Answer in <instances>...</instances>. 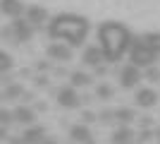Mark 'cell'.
Returning <instances> with one entry per match:
<instances>
[{
	"mask_svg": "<svg viewBox=\"0 0 160 144\" xmlns=\"http://www.w3.org/2000/svg\"><path fill=\"white\" fill-rule=\"evenodd\" d=\"M69 139H74L77 144H88L93 137H91V130L81 123V125H72V130H69Z\"/></svg>",
	"mask_w": 160,
	"mask_h": 144,
	"instance_id": "5bb4252c",
	"label": "cell"
},
{
	"mask_svg": "<svg viewBox=\"0 0 160 144\" xmlns=\"http://www.w3.org/2000/svg\"><path fill=\"white\" fill-rule=\"evenodd\" d=\"M5 137H7V127L0 125V142H5Z\"/></svg>",
	"mask_w": 160,
	"mask_h": 144,
	"instance_id": "484cf974",
	"label": "cell"
},
{
	"mask_svg": "<svg viewBox=\"0 0 160 144\" xmlns=\"http://www.w3.org/2000/svg\"><path fill=\"white\" fill-rule=\"evenodd\" d=\"M88 144H93V139H91V142H88Z\"/></svg>",
	"mask_w": 160,
	"mask_h": 144,
	"instance_id": "f1b7e54d",
	"label": "cell"
},
{
	"mask_svg": "<svg viewBox=\"0 0 160 144\" xmlns=\"http://www.w3.org/2000/svg\"><path fill=\"white\" fill-rule=\"evenodd\" d=\"M81 120H84V125H88V123H93V120H96V115L91 113V110H84V115H81Z\"/></svg>",
	"mask_w": 160,
	"mask_h": 144,
	"instance_id": "cb8c5ba5",
	"label": "cell"
},
{
	"mask_svg": "<svg viewBox=\"0 0 160 144\" xmlns=\"http://www.w3.org/2000/svg\"><path fill=\"white\" fill-rule=\"evenodd\" d=\"M24 17H27V22L31 27H41V24L48 22V10L41 7V5H29L27 10H24Z\"/></svg>",
	"mask_w": 160,
	"mask_h": 144,
	"instance_id": "ba28073f",
	"label": "cell"
},
{
	"mask_svg": "<svg viewBox=\"0 0 160 144\" xmlns=\"http://www.w3.org/2000/svg\"><path fill=\"white\" fill-rule=\"evenodd\" d=\"M46 55L48 58H53V60H60V62H69L72 60V48L67 46V43H60L55 41L46 48Z\"/></svg>",
	"mask_w": 160,
	"mask_h": 144,
	"instance_id": "5b68a950",
	"label": "cell"
},
{
	"mask_svg": "<svg viewBox=\"0 0 160 144\" xmlns=\"http://www.w3.org/2000/svg\"><path fill=\"white\" fill-rule=\"evenodd\" d=\"M96 94H98V99H112V87H110V84H100L98 89H96Z\"/></svg>",
	"mask_w": 160,
	"mask_h": 144,
	"instance_id": "7402d4cb",
	"label": "cell"
},
{
	"mask_svg": "<svg viewBox=\"0 0 160 144\" xmlns=\"http://www.w3.org/2000/svg\"><path fill=\"white\" fill-rule=\"evenodd\" d=\"M14 113V123H19V125H33V120H36V113H33L29 106H17V108L12 110Z\"/></svg>",
	"mask_w": 160,
	"mask_h": 144,
	"instance_id": "4fadbf2b",
	"label": "cell"
},
{
	"mask_svg": "<svg viewBox=\"0 0 160 144\" xmlns=\"http://www.w3.org/2000/svg\"><path fill=\"white\" fill-rule=\"evenodd\" d=\"M0 101H2V94H0Z\"/></svg>",
	"mask_w": 160,
	"mask_h": 144,
	"instance_id": "83f0119b",
	"label": "cell"
},
{
	"mask_svg": "<svg viewBox=\"0 0 160 144\" xmlns=\"http://www.w3.org/2000/svg\"><path fill=\"white\" fill-rule=\"evenodd\" d=\"M98 118L103 120V123H112V120H115V110H103Z\"/></svg>",
	"mask_w": 160,
	"mask_h": 144,
	"instance_id": "603a6c76",
	"label": "cell"
},
{
	"mask_svg": "<svg viewBox=\"0 0 160 144\" xmlns=\"http://www.w3.org/2000/svg\"><path fill=\"white\" fill-rule=\"evenodd\" d=\"M134 43V36L120 22H103L98 27V46L108 62H117Z\"/></svg>",
	"mask_w": 160,
	"mask_h": 144,
	"instance_id": "7a4b0ae2",
	"label": "cell"
},
{
	"mask_svg": "<svg viewBox=\"0 0 160 144\" xmlns=\"http://www.w3.org/2000/svg\"><path fill=\"white\" fill-rule=\"evenodd\" d=\"M141 82V70L139 67H134L132 62L129 65H124L120 72V84H122V89H132V87H136V84Z\"/></svg>",
	"mask_w": 160,
	"mask_h": 144,
	"instance_id": "277c9868",
	"label": "cell"
},
{
	"mask_svg": "<svg viewBox=\"0 0 160 144\" xmlns=\"http://www.w3.org/2000/svg\"><path fill=\"white\" fill-rule=\"evenodd\" d=\"M10 123H14V113H12V110H7V108H0V125L7 127Z\"/></svg>",
	"mask_w": 160,
	"mask_h": 144,
	"instance_id": "44dd1931",
	"label": "cell"
},
{
	"mask_svg": "<svg viewBox=\"0 0 160 144\" xmlns=\"http://www.w3.org/2000/svg\"><path fill=\"white\" fill-rule=\"evenodd\" d=\"M81 60L86 62V65H91V67H100V65L105 62V55H103L100 46H88L86 51H84V55H81Z\"/></svg>",
	"mask_w": 160,
	"mask_h": 144,
	"instance_id": "8fae6325",
	"label": "cell"
},
{
	"mask_svg": "<svg viewBox=\"0 0 160 144\" xmlns=\"http://www.w3.org/2000/svg\"><path fill=\"white\" fill-rule=\"evenodd\" d=\"M155 101H158V94H155L153 89L143 87V89L136 91V106H141V108H153Z\"/></svg>",
	"mask_w": 160,
	"mask_h": 144,
	"instance_id": "7c38bea8",
	"label": "cell"
},
{
	"mask_svg": "<svg viewBox=\"0 0 160 144\" xmlns=\"http://www.w3.org/2000/svg\"><path fill=\"white\" fill-rule=\"evenodd\" d=\"M79 94L74 91V87H62L60 91H58V103H60L62 108H77L79 106Z\"/></svg>",
	"mask_w": 160,
	"mask_h": 144,
	"instance_id": "9c48e42d",
	"label": "cell"
},
{
	"mask_svg": "<svg viewBox=\"0 0 160 144\" xmlns=\"http://www.w3.org/2000/svg\"><path fill=\"white\" fill-rule=\"evenodd\" d=\"M155 58H158V53H155L143 39H134L132 48H129V60H132L134 67H139V70L141 67H153Z\"/></svg>",
	"mask_w": 160,
	"mask_h": 144,
	"instance_id": "3957f363",
	"label": "cell"
},
{
	"mask_svg": "<svg viewBox=\"0 0 160 144\" xmlns=\"http://www.w3.org/2000/svg\"><path fill=\"white\" fill-rule=\"evenodd\" d=\"M88 24L86 17L81 14H74V12H62V14H55L50 24H48V36L53 41H60V43H67L69 48H77L86 41L88 36Z\"/></svg>",
	"mask_w": 160,
	"mask_h": 144,
	"instance_id": "6da1fadb",
	"label": "cell"
},
{
	"mask_svg": "<svg viewBox=\"0 0 160 144\" xmlns=\"http://www.w3.org/2000/svg\"><path fill=\"white\" fill-rule=\"evenodd\" d=\"M141 39H143V41H146L148 46H151L155 53L160 55V31H148V34H143Z\"/></svg>",
	"mask_w": 160,
	"mask_h": 144,
	"instance_id": "ffe728a7",
	"label": "cell"
},
{
	"mask_svg": "<svg viewBox=\"0 0 160 144\" xmlns=\"http://www.w3.org/2000/svg\"><path fill=\"white\" fill-rule=\"evenodd\" d=\"M24 10H27V5L22 0H0V12L10 19H19L24 14Z\"/></svg>",
	"mask_w": 160,
	"mask_h": 144,
	"instance_id": "52a82bcc",
	"label": "cell"
},
{
	"mask_svg": "<svg viewBox=\"0 0 160 144\" xmlns=\"http://www.w3.org/2000/svg\"><path fill=\"white\" fill-rule=\"evenodd\" d=\"M12 67H14V58L7 53V51H0V75L10 72Z\"/></svg>",
	"mask_w": 160,
	"mask_h": 144,
	"instance_id": "d6986e66",
	"label": "cell"
},
{
	"mask_svg": "<svg viewBox=\"0 0 160 144\" xmlns=\"http://www.w3.org/2000/svg\"><path fill=\"white\" fill-rule=\"evenodd\" d=\"M10 29L12 31H7V34H12L17 41H29L31 39V34H33V29H31V24H29L27 19H12V24H10Z\"/></svg>",
	"mask_w": 160,
	"mask_h": 144,
	"instance_id": "8992f818",
	"label": "cell"
},
{
	"mask_svg": "<svg viewBox=\"0 0 160 144\" xmlns=\"http://www.w3.org/2000/svg\"><path fill=\"white\" fill-rule=\"evenodd\" d=\"M69 82H72V87H88L91 84V75H86V72H72V77H69Z\"/></svg>",
	"mask_w": 160,
	"mask_h": 144,
	"instance_id": "e0dca14e",
	"label": "cell"
},
{
	"mask_svg": "<svg viewBox=\"0 0 160 144\" xmlns=\"http://www.w3.org/2000/svg\"><path fill=\"white\" fill-rule=\"evenodd\" d=\"M115 120H117L122 127H129V123L134 120V110L132 108H117L115 110Z\"/></svg>",
	"mask_w": 160,
	"mask_h": 144,
	"instance_id": "2e32d148",
	"label": "cell"
},
{
	"mask_svg": "<svg viewBox=\"0 0 160 144\" xmlns=\"http://www.w3.org/2000/svg\"><path fill=\"white\" fill-rule=\"evenodd\" d=\"M148 77H151V79H158V70H153V67H148Z\"/></svg>",
	"mask_w": 160,
	"mask_h": 144,
	"instance_id": "d4e9b609",
	"label": "cell"
},
{
	"mask_svg": "<svg viewBox=\"0 0 160 144\" xmlns=\"http://www.w3.org/2000/svg\"><path fill=\"white\" fill-rule=\"evenodd\" d=\"M7 99V101H14V99H22L24 96V89H22V84H7V89H5V94H2Z\"/></svg>",
	"mask_w": 160,
	"mask_h": 144,
	"instance_id": "ac0fdd59",
	"label": "cell"
},
{
	"mask_svg": "<svg viewBox=\"0 0 160 144\" xmlns=\"http://www.w3.org/2000/svg\"><path fill=\"white\" fill-rule=\"evenodd\" d=\"M134 139V132L129 127H120V130L112 132V144H132Z\"/></svg>",
	"mask_w": 160,
	"mask_h": 144,
	"instance_id": "9a60e30c",
	"label": "cell"
},
{
	"mask_svg": "<svg viewBox=\"0 0 160 144\" xmlns=\"http://www.w3.org/2000/svg\"><path fill=\"white\" fill-rule=\"evenodd\" d=\"M22 142L24 144H43L46 142V130L41 125H29L24 135H22Z\"/></svg>",
	"mask_w": 160,
	"mask_h": 144,
	"instance_id": "30bf717a",
	"label": "cell"
},
{
	"mask_svg": "<svg viewBox=\"0 0 160 144\" xmlns=\"http://www.w3.org/2000/svg\"><path fill=\"white\" fill-rule=\"evenodd\" d=\"M43 144H58V142H55V139H46Z\"/></svg>",
	"mask_w": 160,
	"mask_h": 144,
	"instance_id": "4316f807",
	"label": "cell"
}]
</instances>
